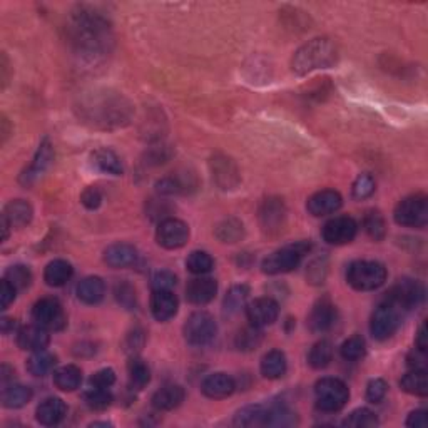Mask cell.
I'll use <instances>...</instances> for the list:
<instances>
[{
  "instance_id": "cell-1",
  "label": "cell",
  "mask_w": 428,
  "mask_h": 428,
  "mask_svg": "<svg viewBox=\"0 0 428 428\" xmlns=\"http://www.w3.org/2000/svg\"><path fill=\"white\" fill-rule=\"evenodd\" d=\"M337 47L328 39H313L293 55L291 67L300 76H305L316 69L332 67L337 62Z\"/></svg>"
},
{
  "instance_id": "cell-2",
  "label": "cell",
  "mask_w": 428,
  "mask_h": 428,
  "mask_svg": "<svg viewBox=\"0 0 428 428\" xmlns=\"http://www.w3.org/2000/svg\"><path fill=\"white\" fill-rule=\"evenodd\" d=\"M72 34L79 49L87 50L89 54L102 52L109 42L107 24L101 17L91 16V12H81V16L74 18Z\"/></svg>"
},
{
  "instance_id": "cell-3",
  "label": "cell",
  "mask_w": 428,
  "mask_h": 428,
  "mask_svg": "<svg viewBox=\"0 0 428 428\" xmlns=\"http://www.w3.org/2000/svg\"><path fill=\"white\" fill-rule=\"evenodd\" d=\"M347 281L356 291H373L387 281V268L378 261H355L347 271Z\"/></svg>"
},
{
  "instance_id": "cell-4",
  "label": "cell",
  "mask_w": 428,
  "mask_h": 428,
  "mask_svg": "<svg viewBox=\"0 0 428 428\" xmlns=\"http://www.w3.org/2000/svg\"><path fill=\"white\" fill-rule=\"evenodd\" d=\"M310 243L300 241V243L288 244L285 248L276 249L274 253L268 254L263 259L261 269L266 274H281V273H290L293 269L300 266L301 259L305 258V254L310 251Z\"/></svg>"
},
{
  "instance_id": "cell-5",
  "label": "cell",
  "mask_w": 428,
  "mask_h": 428,
  "mask_svg": "<svg viewBox=\"0 0 428 428\" xmlns=\"http://www.w3.org/2000/svg\"><path fill=\"white\" fill-rule=\"evenodd\" d=\"M316 407L325 413H337L348 403L350 392L338 378H321L315 385Z\"/></svg>"
},
{
  "instance_id": "cell-6",
  "label": "cell",
  "mask_w": 428,
  "mask_h": 428,
  "mask_svg": "<svg viewBox=\"0 0 428 428\" xmlns=\"http://www.w3.org/2000/svg\"><path fill=\"white\" fill-rule=\"evenodd\" d=\"M395 221L405 227H422L428 223V199L423 194H413L402 199L395 208Z\"/></svg>"
},
{
  "instance_id": "cell-7",
  "label": "cell",
  "mask_w": 428,
  "mask_h": 428,
  "mask_svg": "<svg viewBox=\"0 0 428 428\" xmlns=\"http://www.w3.org/2000/svg\"><path fill=\"white\" fill-rule=\"evenodd\" d=\"M218 325L216 320L206 311H196L186 321L184 338L189 345L204 347L216 338Z\"/></svg>"
},
{
  "instance_id": "cell-8",
  "label": "cell",
  "mask_w": 428,
  "mask_h": 428,
  "mask_svg": "<svg viewBox=\"0 0 428 428\" xmlns=\"http://www.w3.org/2000/svg\"><path fill=\"white\" fill-rule=\"evenodd\" d=\"M423 296H425V290L420 283L405 278L387 293L385 301L395 306L398 311H410L422 303Z\"/></svg>"
},
{
  "instance_id": "cell-9",
  "label": "cell",
  "mask_w": 428,
  "mask_h": 428,
  "mask_svg": "<svg viewBox=\"0 0 428 428\" xmlns=\"http://www.w3.org/2000/svg\"><path fill=\"white\" fill-rule=\"evenodd\" d=\"M400 321H402V311H398L395 306L383 301V303L373 311V315H371V337L378 339V342H385V339L392 338L400 327Z\"/></svg>"
},
{
  "instance_id": "cell-10",
  "label": "cell",
  "mask_w": 428,
  "mask_h": 428,
  "mask_svg": "<svg viewBox=\"0 0 428 428\" xmlns=\"http://www.w3.org/2000/svg\"><path fill=\"white\" fill-rule=\"evenodd\" d=\"M32 318L35 325L45 330H54V332H59L67 325L62 305L55 298H42L37 301L32 308Z\"/></svg>"
},
{
  "instance_id": "cell-11",
  "label": "cell",
  "mask_w": 428,
  "mask_h": 428,
  "mask_svg": "<svg viewBox=\"0 0 428 428\" xmlns=\"http://www.w3.org/2000/svg\"><path fill=\"white\" fill-rule=\"evenodd\" d=\"M189 227L184 221L176 218H167L157 226L156 241L164 249H179L188 243Z\"/></svg>"
},
{
  "instance_id": "cell-12",
  "label": "cell",
  "mask_w": 428,
  "mask_h": 428,
  "mask_svg": "<svg viewBox=\"0 0 428 428\" xmlns=\"http://www.w3.org/2000/svg\"><path fill=\"white\" fill-rule=\"evenodd\" d=\"M358 232V225L356 221L350 216H338L330 220L327 225L323 226V240L327 241L328 244L333 246H343L351 243L355 240Z\"/></svg>"
},
{
  "instance_id": "cell-13",
  "label": "cell",
  "mask_w": 428,
  "mask_h": 428,
  "mask_svg": "<svg viewBox=\"0 0 428 428\" xmlns=\"http://www.w3.org/2000/svg\"><path fill=\"white\" fill-rule=\"evenodd\" d=\"M246 315H248L249 323L256 328H264L273 325L278 320L280 315V306L273 298H258V300L251 301L246 308Z\"/></svg>"
},
{
  "instance_id": "cell-14",
  "label": "cell",
  "mask_w": 428,
  "mask_h": 428,
  "mask_svg": "<svg viewBox=\"0 0 428 428\" xmlns=\"http://www.w3.org/2000/svg\"><path fill=\"white\" fill-rule=\"evenodd\" d=\"M259 221H261L263 231L268 235L280 232L286 221V209L281 199H266L259 209Z\"/></svg>"
},
{
  "instance_id": "cell-15",
  "label": "cell",
  "mask_w": 428,
  "mask_h": 428,
  "mask_svg": "<svg viewBox=\"0 0 428 428\" xmlns=\"http://www.w3.org/2000/svg\"><path fill=\"white\" fill-rule=\"evenodd\" d=\"M343 204V198L338 191L334 189H323L315 193L313 196L308 199L306 203V209H308L310 214L320 218V216H327V214H333L337 213Z\"/></svg>"
},
{
  "instance_id": "cell-16",
  "label": "cell",
  "mask_w": 428,
  "mask_h": 428,
  "mask_svg": "<svg viewBox=\"0 0 428 428\" xmlns=\"http://www.w3.org/2000/svg\"><path fill=\"white\" fill-rule=\"evenodd\" d=\"M52 161H54L52 144L45 139V141L39 146V149H37L35 157H34V161H32V164L29 166V169H26L24 173H22L21 183L26 186L34 184L35 181L49 169V166L52 164Z\"/></svg>"
},
{
  "instance_id": "cell-17",
  "label": "cell",
  "mask_w": 428,
  "mask_h": 428,
  "mask_svg": "<svg viewBox=\"0 0 428 428\" xmlns=\"http://www.w3.org/2000/svg\"><path fill=\"white\" fill-rule=\"evenodd\" d=\"M338 313L333 303L328 300H321L313 306L308 316V327L313 333H325L332 330L337 323Z\"/></svg>"
},
{
  "instance_id": "cell-18",
  "label": "cell",
  "mask_w": 428,
  "mask_h": 428,
  "mask_svg": "<svg viewBox=\"0 0 428 428\" xmlns=\"http://www.w3.org/2000/svg\"><path fill=\"white\" fill-rule=\"evenodd\" d=\"M179 301L173 290H156L151 298V313L157 321H169L178 313Z\"/></svg>"
},
{
  "instance_id": "cell-19",
  "label": "cell",
  "mask_w": 428,
  "mask_h": 428,
  "mask_svg": "<svg viewBox=\"0 0 428 428\" xmlns=\"http://www.w3.org/2000/svg\"><path fill=\"white\" fill-rule=\"evenodd\" d=\"M49 330L42 328L39 325H30V327L21 328L17 333V345L26 351H42L49 347Z\"/></svg>"
},
{
  "instance_id": "cell-20",
  "label": "cell",
  "mask_w": 428,
  "mask_h": 428,
  "mask_svg": "<svg viewBox=\"0 0 428 428\" xmlns=\"http://www.w3.org/2000/svg\"><path fill=\"white\" fill-rule=\"evenodd\" d=\"M218 293V283L216 280L208 276L194 278L186 288V296H188L189 303L193 305H208L211 303Z\"/></svg>"
},
{
  "instance_id": "cell-21",
  "label": "cell",
  "mask_w": 428,
  "mask_h": 428,
  "mask_svg": "<svg viewBox=\"0 0 428 428\" xmlns=\"http://www.w3.org/2000/svg\"><path fill=\"white\" fill-rule=\"evenodd\" d=\"M66 413H67V407L66 403H64V400H60L57 397H50V398H45L44 402H40L39 407H37L35 418L40 425L54 427V425H59V423L66 418Z\"/></svg>"
},
{
  "instance_id": "cell-22",
  "label": "cell",
  "mask_w": 428,
  "mask_h": 428,
  "mask_svg": "<svg viewBox=\"0 0 428 428\" xmlns=\"http://www.w3.org/2000/svg\"><path fill=\"white\" fill-rule=\"evenodd\" d=\"M201 390L208 398L221 400V398L231 397L232 392L236 390V383L230 375L213 373L206 376V380L203 381Z\"/></svg>"
},
{
  "instance_id": "cell-23",
  "label": "cell",
  "mask_w": 428,
  "mask_h": 428,
  "mask_svg": "<svg viewBox=\"0 0 428 428\" xmlns=\"http://www.w3.org/2000/svg\"><path fill=\"white\" fill-rule=\"evenodd\" d=\"M137 259V249L128 243H114L104 251V261L111 268L133 266Z\"/></svg>"
},
{
  "instance_id": "cell-24",
  "label": "cell",
  "mask_w": 428,
  "mask_h": 428,
  "mask_svg": "<svg viewBox=\"0 0 428 428\" xmlns=\"http://www.w3.org/2000/svg\"><path fill=\"white\" fill-rule=\"evenodd\" d=\"M184 402V390L179 385H166L161 390H157L152 397V405L156 410L169 412L178 408Z\"/></svg>"
},
{
  "instance_id": "cell-25",
  "label": "cell",
  "mask_w": 428,
  "mask_h": 428,
  "mask_svg": "<svg viewBox=\"0 0 428 428\" xmlns=\"http://www.w3.org/2000/svg\"><path fill=\"white\" fill-rule=\"evenodd\" d=\"M106 295V285L99 276H87L77 285V298L86 305L101 303Z\"/></svg>"
},
{
  "instance_id": "cell-26",
  "label": "cell",
  "mask_w": 428,
  "mask_h": 428,
  "mask_svg": "<svg viewBox=\"0 0 428 428\" xmlns=\"http://www.w3.org/2000/svg\"><path fill=\"white\" fill-rule=\"evenodd\" d=\"M4 216L7 218V221L11 223L12 227L16 230H21L29 225L32 221V216H34V209L24 199H16V201H11L4 209Z\"/></svg>"
},
{
  "instance_id": "cell-27",
  "label": "cell",
  "mask_w": 428,
  "mask_h": 428,
  "mask_svg": "<svg viewBox=\"0 0 428 428\" xmlns=\"http://www.w3.org/2000/svg\"><path fill=\"white\" fill-rule=\"evenodd\" d=\"M72 274L74 268L71 263L66 261V259H54V261H50L47 266H45L44 281L47 283L49 286L59 288L66 285L72 278Z\"/></svg>"
},
{
  "instance_id": "cell-28",
  "label": "cell",
  "mask_w": 428,
  "mask_h": 428,
  "mask_svg": "<svg viewBox=\"0 0 428 428\" xmlns=\"http://www.w3.org/2000/svg\"><path fill=\"white\" fill-rule=\"evenodd\" d=\"M286 368H288L286 356H285V353L280 351V350L268 351L266 355L263 356L261 365H259L261 375L268 380L281 378V376L286 373Z\"/></svg>"
},
{
  "instance_id": "cell-29",
  "label": "cell",
  "mask_w": 428,
  "mask_h": 428,
  "mask_svg": "<svg viewBox=\"0 0 428 428\" xmlns=\"http://www.w3.org/2000/svg\"><path fill=\"white\" fill-rule=\"evenodd\" d=\"M54 383L62 392H74V390L81 387L82 371L76 365L60 366V368L54 371Z\"/></svg>"
},
{
  "instance_id": "cell-30",
  "label": "cell",
  "mask_w": 428,
  "mask_h": 428,
  "mask_svg": "<svg viewBox=\"0 0 428 428\" xmlns=\"http://www.w3.org/2000/svg\"><path fill=\"white\" fill-rule=\"evenodd\" d=\"M92 164H94L97 169L102 171V173H106V174L120 176L124 171L123 162H120L119 156L116 154L114 151H111V149H106V147L94 151V154H92Z\"/></svg>"
},
{
  "instance_id": "cell-31",
  "label": "cell",
  "mask_w": 428,
  "mask_h": 428,
  "mask_svg": "<svg viewBox=\"0 0 428 428\" xmlns=\"http://www.w3.org/2000/svg\"><path fill=\"white\" fill-rule=\"evenodd\" d=\"M0 400H2V405L6 408H22L26 407L27 403L32 400V390L29 387H24V385H7V387L2 388V395H0Z\"/></svg>"
},
{
  "instance_id": "cell-32",
  "label": "cell",
  "mask_w": 428,
  "mask_h": 428,
  "mask_svg": "<svg viewBox=\"0 0 428 428\" xmlns=\"http://www.w3.org/2000/svg\"><path fill=\"white\" fill-rule=\"evenodd\" d=\"M400 387L403 392L415 395V397H427L428 395V380L427 370H412L400 381Z\"/></svg>"
},
{
  "instance_id": "cell-33",
  "label": "cell",
  "mask_w": 428,
  "mask_h": 428,
  "mask_svg": "<svg viewBox=\"0 0 428 428\" xmlns=\"http://www.w3.org/2000/svg\"><path fill=\"white\" fill-rule=\"evenodd\" d=\"M298 425V417L290 408L283 405H269L264 418V427H295Z\"/></svg>"
},
{
  "instance_id": "cell-34",
  "label": "cell",
  "mask_w": 428,
  "mask_h": 428,
  "mask_svg": "<svg viewBox=\"0 0 428 428\" xmlns=\"http://www.w3.org/2000/svg\"><path fill=\"white\" fill-rule=\"evenodd\" d=\"M268 407L264 405H249L241 408L235 417V425L238 427H264Z\"/></svg>"
},
{
  "instance_id": "cell-35",
  "label": "cell",
  "mask_w": 428,
  "mask_h": 428,
  "mask_svg": "<svg viewBox=\"0 0 428 428\" xmlns=\"http://www.w3.org/2000/svg\"><path fill=\"white\" fill-rule=\"evenodd\" d=\"M55 356L45 350L35 351L29 360H27V371L34 376H45L54 370Z\"/></svg>"
},
{
  "instance_id": "cell-36",
  "label": "cell",
  "mask_w": 428,
  "mask_h": 428,
  "mask_svg": "<svg viewBox=\"0 0 428 428\" xmlns=\"http://www.w3.org/2000/svg\"><path fill=\"white\" fill-rule=\"evenodd\" d=\"M333 358V347L328 339H321V342L315 343V347L311 348L308 355V363L313 366L315 370L327 368Z\"/></svg>"
},
{
  "instance_id": "cell-37",
  "label": "cell",
  "mask_w": 428,
  "mask_h": 428,
  "mask_svg": "<svg viewBox=\"0 0 428 428\" xmlns=\"http://www.w3.org/2000/svg\"><path fill=\"white\" fill-rule=\"evenodd\" d=\"M84 403H86L91 410H106V408H109L111 403H113V393L107 388L91 387L84 393Z\"/></svg>"
},
{
  "instance_id": "cell-38",
  "label": "cell",
  "mask_w": 428,
  "mask_h": 428,
  "mask_svg": "<svg viewBox=\"0 0 428 428\" xmlns=\"http://www.w3.org/2000/svg\"><path fill=\"white\" fill-rule=\"evenodd\" d=\"M249 288L246 285H236L232 286L225 298V313L235 315L243 308L248 301Z\"/></svg>"
},
{
  "instance_id": "cell-39",
  "label": "cell",
  "mask_w": 428,
  "mask_h": 428,
  "mask_svg": "<svg viewBox=\"0 0 428 428\" xmlns=\"http://www.w3.org/2000/svg\"><path fill=\"white\" fill-rule=\"evenodd\" d=\"M151 380V371L147 365L137 358L129 363V387L133 390H142Z\"/></svg>"
},
{
  "instance_id": "cell-40",
  "label": "cell",
  "mask_w": 428,
  "mask_h": 428,
  "mask_svg": "<svg viewBox=\"0 0 428 428\" xmlns=\"http://www.w3.org/2000/svg\"><path fill=\"white\" fill-rule=\"evenodd\" d=\"M263 342V333L261 328H256L251 325L248 328H243L241 332L236 334V347L243 351H253L261 345Z\"/></svg>"
},
{
  "instance_id": "cell-41",
  "label": "cell",
  "mask_w": 428,
  "mask_h": 428,
  "mask_svg": "<svg viewBox=\"0 0 428 428\" xmlns=\"http://www.w3.org/2000/svg\"><path fill=\"white\" fill-rule=\"evenodd\" d=\"M186 266L193 274H199V276H203V274L209 273L214 266L213 258L209 256L206 251H193L188 256V259H186Z\"/></svg>"
},
{
  "instance_id": "cell-42",
  "label": "cell",
  "mask_w": 428,
  "mask_h": 428,
  "mask_svg": "<svg viewBox=\"0 0 428 428\" xmlns=\"http://www.w3.org/2000/svg\"><path fill=\"white\" fill-rule=\"evenodd\" d=\"M345 427H353V428H373L378 425V418L368 408H358V410L351 412L350 415L345 418L343 422Z\"/></svg>"
},
{
  "instance_id": "cell-43",
  "label": "cell",
  "mask_w": 428,
  "mask_h": 428,
  "mask_svg": "<svg viewBox=\"0 0 428 428\" xmlns=\"http://www.w3.org/2000/svg\"><path fill=\"white\" fill-rule=\"evenodd\" d=\"M339 351H342V356L345 358L348 361H356L363 358L366 351V345H365V339H363L360 334H355V337L348 338L345 343H343L342 348H339Z\"/></svg>"
},
{
  "instance_id": "cell-44",
  "label": "cell",
  "mask_w": 428,
  "mask_h": 428,
  "mask_svg": "<svg viewBox=\"0 0 428 428\" xmlns=\"http://www.w3.org/2000/svg\"><path fill=\"white\" fill-rule=\"evenodd\" d=\"M6 280L11 283L16 290H26V288H29L32 283V273L27 266L17 264V266H12L7 269Z\"/></svg>"
},
{
  "instance_id": "cell-45",
  "label": "cell",
  "mask_w": 428,
  "mask_h": 428,
  "mask_svg": "<svg viewBox=\"0 0 428 428\" xmlns=\"http://www.w3.org/2000/svg\"><path fill=\"white\" fill-rule=\"evenodd\" d=\"M216 236L223 243H236L243 236V225L236 220L223 221L216 230Z\"/></svg>"
},
{
  "instance_id": "cell-46",
  "label": "cell",
  "mask_w": 428,
  "mask_h": 428,
  "mask_svg": "<svg viewBox=\"0 0 428 428\" xmlns=\"http://www.w3.org/2000/svg\"><path fill=\"white\" fill-rule=\"evenodd\" d=\"M351 193H353V198L360 199V201L361 199L370 198L371 194L375 193V179L371 178L370 174H360L355 179V183H353Z\"/></svg>"
},
{
  "instance_id": "cell-47",
  "label": "cell",
  "mask_w": 428,
  "mask_h": 428,
  "mask_svg": "<svg viewBox=\"0 0 428 428\" xmlns=\"http://www.w3.org/2000/svg\"><path fill=\"white\" fill-rule=\"evenodd\" d=\"M365 230L373 240H383L385 232H387V226H385L383 218L378 213H370L365 218Z\"/></svg>"
},
{
  "instance_id": "cell-48",
  "label": "cell",
  "mask_w": 428,
  "mask_h": 428,
  "mask_svg": "<svg viewBox=\"0 0 428 428\" xmlns=\"http://www.w3.org/2000/svg\"><path fill=\"white\" fill-rule=\"evenodd\" d=\"M387 390H388V385L385 380L381 378L371 380L368 387H366V400H368L370 403H380L381 400L385 398V395H387Z\"/></svg>"
},
{
  "instance_id": "cell-49",
  "label": "cell",
  "mask_w": 428,
  "mask_h": 428,
  "mask_svg": "<svg viewBox=\"0 0 428 428\" xmlns=\"http://www.w3.org/2000/svg\"><path fill=\"white\" fill-rule=\"evenodd\" d=\"M114 381H116L114 370L102 368L99 371H96V373L91 376L89 383H91V387H96V388H109V387H113Z\"/></svg>"
},
{
  "instance_id": "cell-50",
  "label": "cell",
  "mask_w": 428,
  "mask_h": 428,
  "mask_svg": "<svg viewBox=\"0 0 428 428\" xmlns=\"http://www.w3.org/2000/svg\"><path fill=\"white\" fill-rule=\"evenodd\" d=\"M116 298H118L119 303L125 306L128 310H133L134 306H136V291H134V288L129 286L128 283L116 288Z\"/></svg>"
},
{
  "instance_id": "cell-51",
  "label": "cell",
  "mask_w": 428,
  "mask_h": 428,
  "mask_svg": "<svg viewBox=\"0 0 428 428\" xmlns=\"http://www.w3.org/2000/svg\"><path fill=\"white\" fill-rule=\"evenodd\" d=\"M152 291L156 290H173L176 286V276L171 271H157L151 280Z\"/></svg>"
},
{
  "instance_id": "cell-52",
  "label": "cell",
  "mask_w": 428,
  "mask_h": 428,
  "mask_svg": "<svg viewBox=\"0 0 428 428\" xmlns=\"http://www.w3.org/2000/svg\"><path fill=\"white\" fill-rule=\"evenodd\" d=\"M81 203L86 206L87 209H97L101 206L102 203V194L101 191L94 188V186H91V188H87L86 191L82 193L81 196Z\"/></svg>"
},
{
  "instance_id": "cell-53",
  "label": "cell",
  "mask_w": 428,
  "mask_h": 428,
  "mask_svg": "<svg viewBox=\"0 0 428 428\" xmlns=\"http://www.w3.org/2000/svg\"><path fill=\"white\" fill-rule=\"evenodd\" d=\"M16 293H17L16 288L4 278L2 286H0V305H2V310H7L9 306H11V303H13V300H16Z\"/></svg>"
},
{
  "instance_id": "cell-54",
  "label": "cell",
  "mask_w": 428,
  "mask_h": 428,
  "mask_svg": "<svg viewBox=\"0 0 428 428\" xmlns=\"http://www.w3.org/2000/svg\"><path fill=\"white\" fill-rule=\"evenodd\" d=\"M407 361L412 370H427V351H412L410 355H408Z\"/></svg>"
},
{
  "instance_id": "cell-55",
  "label": "cell",
  "mask_w": 428,
  "mask_h": 428,
  "mask_svg": "<svg viewBox=\"0 0 428 428\" xmlns=\"http://www.w3.org/2000/svg\"><path fill=\"white\" fill-rule=\"evenodd\" d=\"M407 427H413V428L427 427V412L425 410L412 412L407 418Z\"/></svg>"
},
{
  "instance_id": "cell-56",
  "label": "cell",
  "mask_w": 428,
  "mask_h": 428,
  "mask_svg": "<svg viewBox=\"0 0 428 428\" xmlns=\"http://www.w3.org/2000/svg\"><path fill=\"white\" fill-rule=\"evenodd\" d=\"M415 343H417V350L427 351V327H425V323H423L420 327V330H418Z\"/></svg>"
},
{
  "instance_id": "cell-57",
  "label": "cell",
  "mask_w": 428,
  "mask_h": 428,
  "mask_svg": "<svg viewBox=\"0 0 428 428\" xmlns=\"http://www.w3.org/2000/svg\"><path fill=\"white\" fill-rule=\"evenodd\" d=\"M0 380H2V387H7V385H11V381H13V370L9 368L7 365L2 366V370H0Z\"/></svg>"
},
{
  "instance_id": "cell-58",
  "label": "cell",
  "mask_w": 428,
  "mask_h": 428,
  "mask_svg": "<svg viewBox=\"0 0 428 428\" xmlns=\"http://www.w3.org/2000/svg\"><path fill=\"white\" fill-rule=\"evenodd\" d=\"M16 327H17L16 320H12V318H4L2 320V333L4 334H9L11 332H13Z\"/></svg>"
},
{
  "instance_id": "cell-59",
  "label": "cell",
  "mask_w": 428,
  "mask_h": 428,
  "mask_svg": "<svg viewBox=\"0 0 428 428\" xmlns=\"http://www.w3.org/2000/svg\"><path fill=\"white\" fill-rule=\"evenodd\" d=\"M7 69H9V66H7V57L6 55H2V81H4V86H6V84L9 82L7 81Z\"/></svg>"
},
{
  "instance_id": "cell-60",
  "label": "cell",
  "mask_w": 428,
  "mask_h": 428,
  "mask_svg": "<svg viewBox=\"0 0 428 428\" xmlns=\"http://www.w3.org/2000/svg\"><path fill=\"white\" fill-rule=\"evenodd\" d=\"M2 136H4V141H6L7 136H9V131H7V119L2 118Z\"/></svg>"
}]
</instances>
